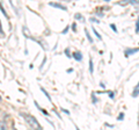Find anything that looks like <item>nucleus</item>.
<instances>
[{"mask_svg": "<svg viewBox=\"0 0 139 130\" xmlns=\"http://www.w3.org/2000/svg\"><path fill=\"white\" fill-rule=\"evenodd\" d=\"M73 57H74V59H75V61H78V62H81L82 61V53L79 52V51H75V52L73 53Z\"/></svg>", "mask_w": 139, "mask_h": 130, "instance_id": "obj_3", "label": "nucleus"}, {"mask_svg": "<svg viewBox=\"0 0 139 130\" xmlns=\"http://www.w3.org/2000/svg\"><path fill=\"white\" fill-rule=\"evenodd\" d=\"M62 110H63L65 114H67V115H68V114H70V112H68V110H66V109H62Z\"/></svg>", "mask_w": 139, "mask_h": 130, "instance_id": "obj_20", "label": "nucleus"}, {"mask_svg": "<svg viewBox=\"0 0 139 130\" xmlns=\"http://www.w3.org/2000/svg\"><path fill=\"white\" fill-rule=\"evenodd\" d=\"M0 130H7V124L5 121H0Z\"/></svg>", "mask_w": 139, "mask_h": 130, "instance_id": "obj_6", "label": "nucleus"}, {"mask_svg": "<svg viewBox=\"0 0 139 130\" xmlns=\"http://www.w3.org/2000/svg\"><path fill=\"white\" fill-rule=\"evenodd\" d=\"M21 115L25 117V120L27 121V123L33 128L34 130H43L42 129V127L39 125V123L37 122V120H36L34 116H31V115H29V114H21Z\"/></svg>", "mask_w": 139, "mask_h": 130, "instance_id": "obj_1", "label": "nucleus"}, {"mask_svg": "<svg viewBox=\"0 0 139 130\" xmlns=\"http://www.w3.org/2000/svg\"><path fill=\"white\" fill-rule=\"evenodd\" d=\"M75 17H76V19H80V20H81V21H85V20H84V17H82L81 15H80V14H78V13L75 14Z\"/></svg>", "mask_w": 139, "mask_h": 130, "instance_id": "obj_14", "label": "nucleus"}, {"mask_svg": "<svg viewBox=\"0 0 139 130\" xmlns=\"http://www.w3.org/2000/svg\"><path fill=\"white\" fill-rule=\"evenodd\" d=\"M138 51H139V48H136V49H125L124 55H125V57L128 58V57H130V55H132V53H134V52H138Z\"/></svg>", "mask_w": 139, "mask_h": 130, "instance_id": "obj_2", "label": "nucleus"}, {"mask_svg": "<svg viewBox=\"0 0 139 130\" xmlns=\"http://www.w3.org/2000/svg\"><path fill=\"white\" fill-rule=\"evenodd\" d=\"M110 27H111V29L115 31V33H117V31H118V30H117V28H116V26H115L114 23H111V25H110Z\"/></svg>", "mask_w": 139, "mask_h": 130, "instance_id": "obj_12", "label": "nucleus"}, {"mask_svg": "<svg viewBox=\"0 0 139 130\" xmlns=\"http://www.w3.org/2000/svg\"><path fill=\"white\" fill-rule=\"evenodd\" d=\"M65 53H66V55H67V57H68V58H71V53H70L68 49H66V50H65Z\"/></svg>", "mask_w": 139, "mask_h": 130, "instance_id": "obj_17", "label": "nucleus"}, {"mask_svg": "<svg viewBox=\"0 0 139 130\" xmlns=\"http://www.w3.org/2000/svg\"><path fill=\"white\" fill-rule=\"evenodd\" d=\"M92 99H93V103H96V98H95V93L92 94Z\"/></svg>", "mask_w": 139, "mask_h": 130, "instance_id": "obj_16", "label": "nucleus"}, {"mask_svg": "<svg viewBox=\"0 0 139 130\" xmlns=\"http://www.w3.org/2000/svg\"><path fill=\"white\" fill-rule=\"evenodd\" d=\"M75 129H76V130H80V129H79V128H78V127H75Z\"/></svg>", "mask_w": 139, "mask_h": 130, "instance_id": "obj_25", "label": "nucleus"}, {"mask_svg": "<svg viewBox=\"0 0 139 130\" xmlns=\"http://www.w3.org/2000/svg\"><path fill=\"white\" fill-rule=\"evenodd\" d=\"M90 21H92V22H97V23H100V20H96V19H94V17H92V19H90Z\"/></svg>", "mask_w": 139, "mask_h": 130, "instance_id": "obj_18", "label": "nucleus"}, {"mask_svg": "<svg viewBox=\"0 0 139 130\" xmlns=\"http://www.w3.org/2000/svg\"><path fill=\"white\" fill-rule=\"evenodd\" d=\"M134 89H139V81H138V84H137V86L134 87Z\"/></svg>", "mask_w": 139, "mask_h": 130, "instance_id": "obj_22", "label": "nucleus"}, {"mask_svg": "<svg viewBox=\"0 0 139 130\" xmlns=\"http://www.w3.org/2000/svg\"><path fill=\"white\" fill-rule=\"evenodd\" d=\"M89 72H90V75L94 73V64H93V59L92 58L89 59Z\"/></svg>", "mask_w": 139, "mask_h": 130, "instance_id": "obj_5", "label": "nucleus"}, {"mask_svg": "<svg viewBox=\"0 0 139 130\" xmlns=\"http://www.w3.org/2000/svg\"><path fill=\"white\" fill-rule=\"evenodd\" d=\"M49 5H50V6H52V7H57V8L63 9V11H67L66 6H63V5H60V4H53V3H50Z\"/></svg>", "mask_w": 139, "mask_h": 130, "instance_id": "obj_4", "label": "nucleus"}, {"mask_svg": "<svg viewBox=\"0 0 139 130\" xmlns=\"http://www.w3.org/2000/svg\"><path fill=\"white\" fill-rule=\"evenodd\" d=\"M1 29H3V27H1V23H0V34H3V30H1Z\"/></svg>", "mask_w": 139, "mask_h": 130, "instance_id": "obj_23", "label": "nucleus"}, {"mask_svg": "<svg viewBox=\"0 0 139 130\" xmlns=\"http://www.w3.org/2000/svg\"><path fill=\"white\" fill-rule=\"evenodd\" d=\"M68 29H70V27H66L65 29H64V30H63V34H66V33H67V31H68Z\"/></svg>", "mask_w": 139, "mask_h": 130, "instance_id": "obj_19", "label": "nucleus"}, {"mask_svg": "<svg viewBox=\"0 0 139 130\" xmlns=\"http://www.w3.org/2000/svg\"><path fill=\"white\" fill-rule=\"evenodd\" d=\"M108 94H109L110 99H114V98H115V93H114V92H108Z\"/></svg>", "mask_w": 139, "mask_h": 130, "instance_id": "obj_13", "label": "nucleus"}, {"mask_svg": "<svg viewBox=\"0 0 139 130\" xmlns=\"http://www.w3.org/2000/svg\"><path fill=\"white\" fill-rule=\"evenodd\" d=\"M75 27H76V26H75V23H73V25H72V28H73V30H74V31L76 30V29H75Z\"/></svg>", "mask_w": 139, "mask_h": 130, "instance_id": "obj_21", "label": "nucleus"}, {"mask_svg": "<svg viewBox=\"0 0 139 130\" xmlns=\"http://www.w3.org/2000/svg\"><path fill=\"white\" fill-rule=\"evenodd\" d=\"M136 33H139V16H138L137 22H136Z\"/></svg>", "mask_w": 139, "mask_h": 130, "instance_id": "obj_11", "label": "nucleus"}, {"mask_svg": "<svg viewBox=\"0 0 139 130\" xmlns=\"http://www.w3.org/2000/svg\"><path fill=\"white\" fill-rule=\"evenodd\" d=\"M72 71H73V70H72V69H68L66 72H67V73H70V72H72Z\"/></svg>", "mask_w": 139, "mask_h": 130, "instance_id": "obj_24", "label": "nucleus"}, {"mask_svg": "<svg viewBox=\"0 0 139 130\" xmlns=\"http://www.w3.org/2000/svg\"><path fill=\"white\" fill-rule=\"evenodd\" d=\"M138 95H139V89H133V92H132V97L137 98Z\"/></svg>", "mask_w": 139, "mask_h": 130, "instance_id": "obj_10", "label": "nucleus"}, {"mask_svg": "<svg viewBox=\"0 0 139 130\" xmlns=\"http://www.w3.org/2000/svg\"><path fill=\"white\" fill-rule=\"evenodd\" d=\"M41 91H42V92H43L44 94H45V97H46V98H48V99H49V100H50V101H51V98H50L49 93H48V92H46V91H45V89H44V88H43V87H41Z\"/></svg>", "mask_w": 139, "mask_h": 130, "instance_id": "obj_9", "label": "nucleus"}, {"mask_svg": "<svg viewBox=\"0 0 139 130\" xmlns=\"http://www.w3.org/2000/svg\"><path fill=\"white\" fill-rule=\"evenodd\" d=\"M92 30H93V33L95 34V36H96V37H97V40H100V41H101V40H102L101 35H100V34H98V33H97V30H96L95 28H94V27H92Z\"/></svg>", "mask_w": 139, "mask_h": 130, "instance_id": "obj_7", "label": "nucleus"}, {"mask_svg": "<svg viewBox=\"0 0 139 130\" xmlns=\"http://www.w3.org/2000/svg\"><path fill=\"white\" fill-rule=\"evenodd\" d=\"M85 34H86V36H87V39H88V41H89V43H93V39L90 37V35H89V33H88L87 29H85Z\"/></svg>", "mask_w": 139, "mask_h": 130, "instance_id": "obj_8", "label": "nucleus"}, {"mask_svg": "<svg viewBox=\"0 0 139 130\" xmlns=\"http://www.w3.org/2000/svg\"><path fill=\"white\" fill-rule=\"evenodd\" d=\"M123 119H124V113H121L120 116H118V121H122Z\"/></svg>", "mask_w": 139, "mask_h": 130, "instance_id": "obj_15", "label": "nucleus"}]
</instances>
